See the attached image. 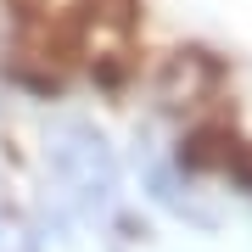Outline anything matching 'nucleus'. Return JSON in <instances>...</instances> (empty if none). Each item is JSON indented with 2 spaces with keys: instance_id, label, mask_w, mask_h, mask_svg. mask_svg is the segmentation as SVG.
I'll return each instance as SVG.
<instances>
[{
  "instance_id": "obj_1",
  "label": "nucleus",
  "mask_w": 252,
  "mask_h": 252,
  "mask_svg": "<svg viewBox=\"0 0 252 252\" xmlns=\"http://www.w3.org/2000/svg\"><path fill=\"white\" fill-rule=\"evenodd\" d=\"M45 162L79 213H107L118 202V157L90 124H56L45 140Z\"/></svg>"
}]
</instances>
